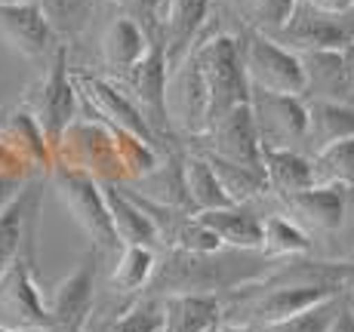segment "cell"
I'll use <instances>...</instances> for the list:
<instances>
[{
  "label": "cell",
  "mask_w": 354,
  "mask_h": 332,
  "mask_svg": "<svg viewBox=\"0 0 354 332\" xmlns=\"http://www.w3.org/2000/svg\"><path fill=\"white\" fill-rule=\"evenodd\" d=\"M0 332H19V329H10V326H3V323H0Z\"/></svg>",
  "instance_id": "obj_43"
},
{
  "label": "cell",
  "mask_w": 354,
  "mask_h": 332,
  "mask_svg": "<svg viewBox=\"0 0 354 332\" xmlns=\"http://www.w3.org/2000/svg\"><path fill=\"white\" fill-rule=\"evenodd\" d=\"M50 182H53V191H56L59 200H62V206L80 225V231L102 249L118 246L120 240H118L114 225H111L105 188H102V182L96 175L84 173V169H71V166L56 164L50 169Z\"/></svg>",
  "instance_id": "obj_2"
},
{
  "label": "cell",
  "mask_w": 354,
  "mask_h": 332,
  "mask_svg": "<svg viewBox=\"0 0 354 332\" xmlns=\"http://www.w3.org/2000/svg\"><path fill=\"white\" fill-rule=\"evenodd\" d=\"M339 293H345L342 283L326 280L324 274H317L311 268V271H302L296 280H287L281 286L262 293L250 304V311H253V320L259 326H274V323L290 320V317L302 314V311L315 308V304H321L324 299L339 295Z\"/></svg>",
  "instance_id": "obj_7"
},
{
  "label": "cell",
  "mask_w": 354,
  "mask_h": 332,
  "mask_svg": "<svg viewBox=\"0 0 354 332\" xmlns=\"http://www.w3.org/2000/svg\"><path fill=\"white\" fill-rule=\"evenodd\" d=\"M22 185H25L22 175H0V206L16 197V194L22 191Z\"/></svg>",
  "instance_id": "obj_40"
},
{
  "label": "cell",
  "mask_w": 354,
  "mask_h": 332,
  "mask_svg": "<svg viewBox=\"0 0 354 332\" xmlns=\"http://www.w3.org/2000/svg\"><path fill=\"white\" fill-rule=\"evenodd\" d=\"M315 10L330 12V16H348L354 10V0H308Z\"/></svg>",
  "instance_id": "obj_38"
},
{
  "label": "cell",
  "mask_w": 354,
  "mask_h": 332,
  "mask_svg": "<svg viewBox=\"0 0 354 332\" xmlns=\"http://www.w3.org/2000/svg\"><path fill=\"white\" fill-rule=\"evenodd\" d=\"M0 323L19 332H50L53 317L50 304L44 302L37 280H34V246L28 243L25 253L0 277Z\"/></svg>",
  "instance_id": "obj_6"
},
{
  "label": "cell",
  "mask_w": 354,
  "mask_h": 332,
  "mask_svg": "<svg viewBox=\"0 0 354 332\" xmlns=\"http://www.w3.org/2000/svg\"><path fill=\"white\" fill-rule=\"evenodd\" d=\"M169 243H173L179 253H188V255H213L225 246V243L219 240V234H216L213 228L203 225L197 215H188V219L173 231V240Z\"/></svg>",
  "instance_id": "obj_34"
},
{
  "label": "cell",
  "mask_w": 354,
  "mask_h": 332,
  "mask_svg": "<svg viewBox=\"0 0 354 332\" xmlns=\"http://www.w3.org/2000/svg\"><path fill=\"white\" fill-rule=\"evenodd\" d=\"M243 65L253 90L281 92V96H302L305 99V68L302 56L274 40L271 34L250 28L241 34Z\"/></svg>",
  "instance_id": "obj_3"
},
{
  "label": "cell",
  "mask_w": 354,
  "mask_h": 332,
  "mask_svg": "<svg viewBox=\"0 0 354 332\" xmlns=\"http://www.w3.org/2000/svg\"><path fill=\"white\" fill-rule=\"evenodd\" d=\"M330 332H354V304L348 299H345V304L339 308V314H336V320H333Z\"/></svg>",
  "instance_id": "obj_39"
},
{
  "label": "cell",
  "mask_w": 354,
  "mask_h": 332,
  "mask_svg": "<svg viewBox=\"0 0 354 332\" xmlns=\"http://www.w3.org/2000/svg\"><path fill=\"white\" fill-rule=\"evenodd\" d=\"M148 50H151L148 34L127 16L111 19L105 34H102V62L111 71H120V74L133 71L148 56Z\"/></svg>",
  "instance_id": "obj_24"
},
{
  "label": "cell",
  "mask_w": 354,
  "mask_h": 332,
  "mask_svg": "<svg viewBox=\"0 0 354 332\" xmlns=\"http://www.w3.org/2000/svg\"><path fill=\"white\" fill-rule=\"evenodd\" d=\"M182 175H185V194H188V203H192L194 213L237 206V203H231V197L225 194L216 169L209 166L207 154H192V157L182 160Z\"/></svg>",
  "instance_id": "obj_27"
},
{
  "label": "cell",
  "mask_w": 354,
  "mask_h": 332,
  "mask_svg": "<svg viewBox=\"0 0 354 332\" xmlns=\"http://www.w3.org/2000/svg\"><path fill=\"white\" fill-rule=\"evenodd\" d=\"M222 304L209 293H179L163 299V332H216Z\"/></svg>",
  "instance_id": "obj_21"
},
{
  "label": "cell",
  "mask_w": 354,
  "mask_h": 332,
  "mask_svg": "<svg viewBox=\"0 0 354 332\" xmlns=\"http://www.w3.org/2000/svg\"><path fill=\"white\" fill-rule=\"evenodd\" d=\"M0 141L16 157L19 166H56V154H53L50 141H46L44 130L37 126V120L31 117V111L25 105L12 108L6 117H0Z\"/></svg>",
  "instance_id": "obj_19"
},
{
  "label": "cell",
  "mask_w": 354,
  "mask_h": 332,
  "mask_svg": "<svg viewBox=\"0 0 354 332\" xmlns=\"http://www.w3.org/2000/svg\"><path fill=\"white\" fill-rule=\"evenodd\" d=\"M241 3H253V0H241Z\"/></svg>",
  "instance_id": "obj_45"
},
{
  "label": "cell",
  "mask_w": 354,
  "mask_h": 332,
  "mask_svg": "<svg viewBox=\"0 0 354 332\" xmlns=\"http://www.w3.org/2000/svg\"><path fill=\"white\" fill-rule=\"evenodd\" d=\"M345 62H348V71H351V80H354V43L345 50Z\"/></svg>",
  "instance_id": "obj_42"
},
{
  "label": "cell",
  "mask_w": 354,
  "mask_h": 332,
  "mask_svg": "<svg viewBox=\"0 0 354 332\" xmlns=\"http://www.w3.org/2000/svg\"><path fill=\"white\" fill-rule=\"evenodd\" d=\"M265 237H262V253L283 259V255H305L311 249L308 231L299 225L296 219H283V215H268L262 219Z\"/></svg>",
  "instance_id": "obj_29"
},
{
  "label": "cell",
  "mask_w": 354,
  "mask_h": 332,
  "mask_svg": "<svg viewBox=\"0 0 354 332\" xmlns=\"http://www.w3.org/2000/svg\"><path fill=\"white\" fill-rule=\"evenodd\" d=\"M262 169L268 179V191H274L277 197H290L317 185L315 160L292 148H262Z\"/></svg>",
  "instance_id": "obj_22"
},
{
  "label": "cell",
  "mask_w": 354,
  "mask_h": 332,
  "mask_svg": "<svg viewBox=\"0 0 354 332\" xmlns=\"http://www.w3.org/2000/svg\"><path fill=\"white\" fill-rule=\"evenodd\" d=\"M108 200V213H111V225L118 240L124 243H139V246H154L160 240V225L151 215L145 200H139L136 194H127L118 188V182H102Z\"/></svg>",
  "instance_id": "obj_18"
},
{
  "label": "cell",
  "mask_w": 354,
  "mask_h": 332,
  "mask_svg": "<svg viewBox=\"0 0 354 332\" xmlns=\"http://www.w3.org/2000/svg\"><path fill=\"white\" fill-rule=\"evenodd\" d=\"M0 3H19V0H0Z\"/></svg>",
  "instance_id": "obj_44"
},
{
  "label": "cell",
  "mask_w": 354,
  "mask_h": 332,
  "mask_svg": "<svg viewBox=\"0 0 354 332\" xmlns=\"http://www.w3.org/2000/svg\"><path fill=\"white\" fill-rule=\"evenodd\" d=\"M207 228L219 234L225 246L234 249H262L265 225L256 213L247 206H225V209H209V213H194Z\"/></svg>",
  "instance_id": "obj_26"
},
{
  "label": "cell",
  "mask_w": 354,
  "mask_h": 332,
  "mask_svg": "<svg viewBox=\"0 0 354 332\" xmlns=\"http://www.w3.org/2000/svg\"><path fill=\"white\" fill-rule=\"evenodd\" d=\"M342 304H345V293L330 295V299H324L321 304H315V308L302 311V314L290 317V320H281V323H274V326H265V332H330Z\"/></svg>",
  "instance_id": "obj_33"
},
{
  "label": "cell",
  "mask_w": 354,
  "mask_h": 332,
  "mask_svg": "<svg viewBox=\"0 0 354 332\" xmlns=\"http://www.w3.org/2000/svg\"><path fill=\"white\" fill-rule=\"evenodd\" d=\"M207 12L209 0H169L167 28H163V46H167L169 68H176L192 52V40L207 22Z\"/></svg>",
  "instance_id": "obj_23"
},
{
  "label": "cell",
  "mask_w": 354,
  "mask_h": 332,
  "mask_svg": "<svg viewBox=\"0 0 354 332\" xmlns=\"http://www.w3.org/2000/svg\"><path fill=\"white\" fill-rule=\"evenodd\" d=\"M311 160H315L317 185L354 188V135L324 148V151H317Z\"/></svg>",
  "instance_id": "obj_31"
},
{
  "label": "cell",
  "mask_w": 354,
  "mask_h": 332,
  "mask_svg": "<svg viewBox=\"0 0 354 332\" xmlns=\"http://www.w3.org/2000/svg\"><path fill=\"white\" fill-rule=\"evenodd\" d=\"M351 262H354V259H351Z\"/></svg>",
  "instance_id": "obj_46"
},
{
  "label": "cell",
  "mask_w": 354,
  "mask_h": 332,
  "mask_svg": "<svg viewBox=\"0 0 354 332\" xmlns=\"http://www.w3.org/2000/svg\"><path fill=\"white\" fill-rule=\"evenodd\" d=\"M56 37H77L93 16V0H37Z\"/></svg>",
  "instance_id": "obj_32"
},
{
  "label": "cell",
  "mask_w": 354,
  "mask_h": 332,
  "mask_svg": "<svg viewBox=\"0 0 354 332\" xmlns=\"http://www.w3.org/2000/svg\"><path fill=\"white\" fill-rule=\"evenodd\" d=\"M77 101H80V92H77L74 77L68 74L65 46H59V52L46 65V74L31 86L28 99H25V108H28L31 117L44 130L53 154H56L65 130L77 120Z\"/></svg>",
  "instance_id": "obj_4"
},
{
  "label": "cell",
  "mask_w": 354,
  "mask_h": 332,
  "mask_svg": "<svg viewBox=\"0 0 354 332\" xmlns=\"http://www.w3.org/2000/svg\"><path fill=\"white\" fill-rule=\"evenodd\" d=\"M209 166L216 169L219 175L222 188L231 197V203L243 206L247 200L259 197V194L268 191V179H265V169H256V166H243V164H234V160H225V157H216V154H207Z\"/></svg>",
  "instance_id": "obj_28"
},
{
  "label": "cell",
  "mask_w": 354,
  "mask_h": 332,
  "mask_svg": "<svg viewBox=\"0 0 354 332\" xmlns=\"http://www.w3.org/2000/svg\"><path fill=\"white\" fill-rule=\"evenodd\" d=\"M274 40H281L283 46H290L292 52H315V50H348L354 43V16H330L321 12L302 0L299 12L292 16L287 28L271 34Z\"/></svg>",
  "instance_id": "obj_11"
},
{
  "label": "cell",
  "mask_w": 354,
  "mask_h": 332,
  "mask_svg": "<svg viewBox=\"0 0 354 332\" xmlns=\"http://www.w3.org/2000/svg\"><path fill=\"white\" fill-rule=\"evenodd\" d=\"M105 332H163V302L148 299L133 304Z\"/></svg>",
  "instance_id": "obj_35"
},
{
  "label": "cell",
  "mask_w": 354,
  "mask_h": 332,
  "mask_svg": "<svg viewBox=\"0 0 354 332\" xmlns=\"http://www.w3.org/2000/svg\"><path fill=\"white\" fill-rule=\"evenodd\" d=\"M0 37L28 62H46V56L59 52V37L37 0L0 3Z\"/></svg>",
  "instance_id": "obj_12"
},
{
  "label": "cell",
  "mask_w": 354,
  "mask_h": 332,
  "mask_svg": "<svg viewBox=\"0 0 354 332\" xmlns=\"http://www.w3.org/2000/svg\"><path fill=\"white\" fill-rule=\"evenodd\" d=\"M169 59L167 46L151 43L148 56L142 59L133 71L124 74V86L129 99L139 105V111L145 114V120L154 126V133H163L169 126V111H167V84H169Z\"/></svg>",
  "instance_id": "obj_13"
},
{
  "label": "cell",
  "mask_w": 354,
  "mask_h": 332,
  "mask_svg": "<svg viewBox=\"0 0 354 332\" xmlns=\"http://www.w3.org/2000/svg\"><path fill=\"white\" fill-rule=\"evenodd\" d=\"M154 249L151 246H139V243H127L120 249L118 262L111 271V283L124 293H139L154 274Z\"/></svg>",
  "instance_id": "obj_30"
},
{
  "label": "cell",
  "mask_w": 354,
  "mask_h": 332,
  "mask_svg": "<svg viewBox=\"0 0 354 332\" xmlns=\"http://www.w3.org/2000/svg\"><path fill=\"white\" fill-rule=\"evenodd\" d=\"M253 114L259 126L262 148H292L308 145V101L302 96H281V92L253 90Z\"/></svg>",
  "instance_id": "obj_9"
},
{
  "label": "cell",
  "mask_w": 354,
  "mask_h": 332,
  "mask_svg": "<svg viewBox=\"0 0 354 332\" xmlns=\"http://www.w3.org/2000/svg\"><path fill=\"white\" fill-rule=\"evenodd\" d=\"M203 139H207V154L262 169V139H259L256 114L250 101L222 114Z\"/></svg>",
  "instance_id": "obj_15"
},
{
  "label": "cell",
  "mask_w": 354,
  "mask_h": 332,
  "mask_svg": "<svg viewBox=\"0 0 354 332\" xmlns=\"http://www.w3.org/2000/svg\"><path fill=\"white\" fill-rule=\"evenodd\" d=\"M34 213H37V185H22L16 197L0 206V277L31 243Z\"/></svg>",
  "instance_id": "obj_20"
},
{
  "label": "cell",
  "mask_w": 354,
  "mask_h": 332,
  "mask_svg": "<svg viewBox=\"0 0 354 332\" xmlns=\"http://www.w3.org/2000/svg\"><path fill=\"white\" fill-rule=\"evenodd\" d=\"M287 209L296 215V222L302 228L321 234H333L342 228L345 209H348V188L342 185H311L299 194L283 197Z\"/></svg>",
  "instance_id": "obj_16"
},
{
  "label": "cell",
  "mask_w": 354,
  "mask_h": 332,
  "mask_svg": "<svg viewBox=\"0 0 354 332\" xmlns=\"http://www.w3.org/2000/svg\"><path fill=\"white\" fill-rule=\"evenodd\" d=\"M305 68V99L354 101V80L345 62V50L299 52Z\"/></svg>",
  "instance_id": "obj_17"
},
{
  "label": "cell",
  "mask_w": 354,
  "mask_h": 332,
  "mask_svg": "<svg viewBox=\"0 0 354 332\" xmlns=\"http://www.w3.org/2000/svg\"><path fill=\"white\" fill-rule=\"evenodd\" d=\"M299 6H302V0H253L250 3V10H253V28L265 34H277L292 22Z\"/></svg>",
  "instance_id": "obj_36"
},
{
  "label": "cell",
  "mask_w": 354,
  "mask_h": 332,
  "mask_svg": "<svg viewBox=\"0 0 354 332\" xmlns=\"http://www.w3.org/2000/svg\"><path fill=\"white\" fill-rule=\"evenodd\" d=\"M317 274H324L326 280H336L342 283L345 289H354V262H339V265H333V262H321V265H315Z\"/></svg>",
  "instance_id": "obj_37"
},
{
  "label": "cell",
  "mask_w": 354,
  "mask_h": 332,
  "mask_svg": "<svg viewBox=\"0 0 354 332\" xmlns=\"http://www.w3.org/2000/svg\"><path fill=\"white\" fill-rule=\"evenodd\" d=\"M194 59L203 71L209 90V126L228 114L231 108L247 105L253 99V86L247 77V65H243V46L241 37L234 34H213L194 50Z\"/></svg>",
  "instance_id": "obj_1"
},
{
  "label": "cell",
  "mask_w": 354,
  "mask_h": 332,
  "mask_svg": "<svg viewBox=\"0 0 354 332\" xmlns=\"http://www.w3.org/2000/svg\"><path fill=\"white\" fill-rule=\"evenodd\" d=\"M308 101V148L315 154L354 135V101Z\"/></svg>",
  "instance_id": "obj_25"
},
{
  "label": "cell",
  "mask_w": 354,
  "mask_h": 332,
  "mask_svg": "<svg viewBox=\"0 0 354 332\" xmlns=\"http://www.w3.org/2000/svg\"><path fill=\"white\" fill-rule=\"evenodd\" d=\"M167 111H169V126H179V130L197 135V139H203L209 133V120H213V114H209V90L194 52H188L169 71Z\"/></svg>",
  "instance_id": "obj_8"
},
{
  "label": "cell",
  "mask_w": 354,
  "mask_h": 332,
  "mask_svg": "<svg viewBox=\"0 0 354 332\" xmlns=\"http://www.w3.org/2000/svg\"><path fill=\"white\" fill-rule=\"evenodd\" d=\"M216 332H256V329L250 326V323H222Z\"/></svg>",
  "instance_id": "obj_41"
},
{
  "label": "cell",
  "mask_w": 354,
  "mask_h": 332,
  "mask_svg": "<svg viewBox=\"0 0 354 332\" xmlns=\"http://www.w3.org/2000/svg\"><path fill=\"white\" fill-rule=\"evenodd\" d=\"M93 289H96V253H86L77 268L53 286L50 299V332H84L93 311Z\"/></svg>",
  "instance_id": "obj_14"
},
{
  "label": "cell",
  "mask_w": 354,
  "mask_h": 332,
  "mask_svg": "<svg viewBox=\"0 0 354 332\" xmlns=\"http://www.w3.org/2000/svg\"><path fill=\"white\" fill-rule=\"evenodd\" d=\"M74 84H77L80 101H84V105L96 114V120L114 126V130H120V133L136 135V139L148 141V145H154V141H158L154 126L148 124L145 114L139 111V105H136V101L129 99L120 86H114L111 80L93 77V74H77V77H74Z\"/></svg>",
  "instance_id": "obj_10"
},
{
  "label": "cell",
  "mask_w": 354,
  "mask_h": 332,
  "mask_svg": "<svg viewBox=\"0 0 354 332\" xmlns=\"http://www.w3.org/2000/svg\"><path fill=\"white\" fill-rule=\"evenodd\" d=\"M56 164L84 169L96 175L99 182H118L127 179L124 160L118 151V130L102 120H74L65 130L62 141L56 148Z\"/></svg>",
  "instance_id": "obj_5"
}]
</instances>
